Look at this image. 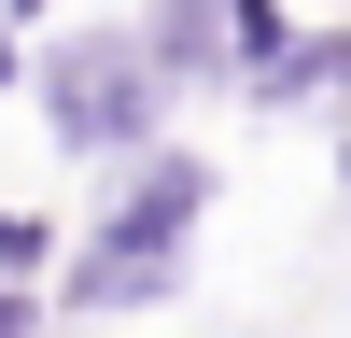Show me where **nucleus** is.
Returning a JSON list of instances; mask_svg holds the SVG:
<instances>
[{"label": "nucleus", "instance_id": "3", "mask_svg": "<svg viewBox=\"0 0 351 338\" xmlns=\"http://www.w3.org/2000/svg\"><path fill=\"white\" fill-rule=\"evenodd\" d=\"M225 113H253V127H337L351 113V14H295L281 56H253Z\"/></svg>", "mask_w": 351, "mask_h": 338}, {"label": "nucleus", "instance_id": "8", "mask_svg": "<svg viewBox=\"0 0 351 338\" xmlns=\"http://www.w3.org/2000/svg\"><path fill=\"white\" fill-rule=\"evenodd\" d=\"M14 84H28V43H14V28H0V113H14Z\"/></svg>", "mask_w": 351, "mask_h": 338}, {"label": "nucleus", "instance_id": "5", "mask_svg": "<svg viewBox=\"0 0 351 338\" xmlns=\"http://www.w3.org/2000/svg\"><path fill=\"white\" fill-rule=\"evenodd\" d=\"M56 254H71V212H43V197H0V282H56Z\"/></svg>", "mask_w": 351, "mask_h": 338}, {"label": "nucleus", "instance_id": "9", "mask_svg": "<svg viewBox=\"0 0 351 338\" xmlns=\"http://www.w3.org/2000/svg\"><path fill=\"white\" fill-rule=\"evenodd\" d=\"M324 169H337V197H351V113H337V127H324Z\"/></svg>", "mask_w": 351, "mask_h": 338}, {"label": "nucleus", "instance_id": "2", "mask_svg": "<svg viewBox=\"0 0 351 338\" xmlns=\"http://www.w3.org/2000/svg\"><path fill=\"white\" fill-rule=\"evenodd\" d=\"M14 113H28L71 169H127V155H155V141L183 127V99H169V71L141 56L127 14H71V28H43V43H28Z\"/></svg>", "mask_w": 351, "mask_h": 338}, {"label": "nucleus", "instance_id": "7", "mask_svg": "<svg viewBox=\"0 0 351 338\" xmlns=\"http://www.w3.org/2000/svg\"><path fill=\"white\" fill-rule=\"evenodd\" d=\"M71 14H99V0H0V28H14V43H43V28H71Z\"/></svg>", "mask_w": 351, "mask_h": 338}, {"label": "nucleus", "instance_id": "4", "mask_svg": "<svg viewBox=\"0 0 351 338\" xmlns=\"http://www.w3.org/2000/svg\"><path fill=\"white\" fill-rule=\"evenodd\" d=\"M127 28L169 71V99H225V0H127Z\"/></svg>", "mask_w": 351, "mask_h": 338}, {"label": "nucleus", "instance_id": "6", "mask_svg": "<svg viewBox=\"0 0 351 338\" xmlns=\"http://www.w3.org/2000/svg\"><path fill=\"white\" fill-rule=\"evenodd\" d=\"M0 338H71V324H56V296H43V282H0Z\"/></svg>", "mask_w": 351, "mask_h": 338}, {"label": "nucleus", "instance_id": "1", "mask_svg": "<svg viewBox=\"0 0 351 338\" xmlns=\"http://www.w3.org/2000/svg\"><path fill=\"white\" fill-rule=\"evenodd\" d=\"M211 212H225V155L211 141L169 127L155 155L99 169V197L71 212V254H56V324H155V310H183L197 254H211Z\"/></svg>", "mask_w": 351, "mask_h": 338}]
</instances>
